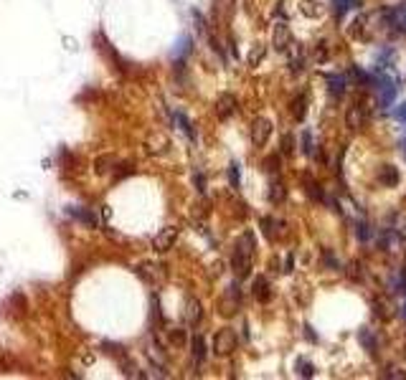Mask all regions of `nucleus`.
I'll use <instances>...</instances> for the list:
<instances>
[{
    "label": "nucleus",
    "instance_id": "nucleus-1",
    "mask_svg": "<svg viewBox=\"0 0 406 380\" xmlns=\"http://www.w3.org/2000/svg\"><path fill=\"white\" fill-rule=\"evenodd\" d=\"M252 253H254V236L244 234L236 241V248H234L231 256V269L239 279L241 276H249V272H252Z\"/></svg>",
    "mask_w": 406,
    "mask_h": 380
},
{
    "label": "nucleus",
    "instance_id": "nucleus-2",
    "mask_svg": "<svg viewBox=\"0 0 406 380\" xmlns=\"http://www.w3.org/2000/svg\"><path fill=\"white\" fill-rule=\"evenodd\" d=\"M239 347V337H236V332H234L231 327H224V330H219V332L213 335V353L216 355H231L234 350Z\"/></svg>",
    "mask_w": 406,
    "mask_h": 380
},
{
    "label": "nucleus",
    "instance_id": "nucleus-3",
    "mask_svg": "<svg viewBox=\"0 0 406 380\" xmlns=\"http://www.w3.org/2000/svg\"><path fill=\"white\" fill-rule=\"evenodd\" d=\"M178 236H180V228H178V226H165V228H163V231H160V234L153 239V248H155L158 253L170 251V248L175 246Z\"/></svg>",
    "mask_w": 406,
    "mask_h": 380
},
{
    "label": "nucleus",
    "instance_id": "nucleus-4",
    "mask_svg": "<svg viewBox=\"0 0 406 380\" xmlns=\"http://www.w3.org/2000/svg\"><path fill=\"white\" fill-rule=\"evenodd\" d=\"M67 213L72 216L74 220H79L81 226H87V228H100V216H97V211H94V208L72 206V208H67Z\"/></svg>",
    "mask_w": 406,
    "mask_h": 380
},
{
    "label": "nucleus",
    "instance_id": "nucleus-5",
    "mask_svg": "<svg viewBox=\"0 0 406 380\" xmlns=\"http://www.w3.org/2000/svg\"><path fill=\"white\" fill-rule=\"evenodd\" d=\"M269 134H272V122L259 117V120H254L252 125V145L254 147H264L266 140H269Z\"/></svg>",
    "mask_w": 406,
    "mask_h": 380
},
{
    "label": "nucleus",
    "instance_id": "nucleus-6",
    "mask_svg": "<svg viewBox=\"0 0 406 380\" xmlns=\"http://www.w3.org/2000/svg\"><path fill=\"white\" fill-rule=\"evenodd\" d=\"M122 165H125V162H122L120 157H114V155H102V157H97V160H94V170H97V175L117 173Z\"/></svg>",
    "mask_w": 406,
    "mask_h": 380
},
{
    "label": "nucleus",
    "instance_id": "nucleus-7",
    "mask_svg": "<svg viewBox=\"0 0 406 380\" xmlns=\"http://www.w3.org/2000/svg\"><path fill=\"white\" fill-rule=\"evenodd\" d=\"M239 107V101L234 94H221L219 99H216V114H219V120H229L234 112Z\"/></svg>",
    "mask_w": 406,
    "mask_h": 380
},
{
    "label": "nucleus",
    "instance_id": "nucleus-8",
    "mask_svg": "<svg viewBox=\"0 0 406 380\" xmlns=\"http://www.w3.org/2000/svg\"><path fill=\"white\" fill-rule=\"evenodd\" d=\"M183 320H186V325H191V327L201 325V320H203V307H201L198 300H188L186 302V309H183Z\"/></svg>",
    "mask_w": 406,
    "mask_h": 380
},
{
    "label": "nucleus",
    "instance_id": "nucleus-9",
    "mask_svg": "<svg viewBox=\"0 0 406 380\" xmlns=\"http://www.w3.org/2000/svg\"><path fill=\"white\" fill-rule=\"evenodd\" d=\"M386 20H388V26H393L396 31H406V3L404 6L391 8L386 13Z\"/></svg>",
    "mask_w": 406,
    "mask_h": 380
},
{
    "label": "nucleus",
    "instance_id": "nucleus-10",
    "mask_svg": "<svg viewBox=\"0 0 406 380\" xmlns=\"http://www.w3.org/2000/svg\"><path fill=\"white\" fill-rule=\"evenodd\" d=\"M191 358H194L196 365L206 360V340H203V335H194L191 337Z\"/></svg>",
    "mask_w": 406,
    "mask_h": 380
},
{
    "label": "nucleus",
    "instance_id": "nucleus-11",
    "mask_svg": "<svg viewBox=\"0 0 406 380\" xmlns=\"http://www.w3.org/2000/svg\"><path fill=\"white\" fill-rule=\"evenodd\" d=\"M252 294L259 302H266L269 297H272V287H269V281H266L264 276H257V279L252 281Z\"/></svg>",
    "mask_w": 406,
    "mask_h": 380
},
{
    "label": "nucleus",
    "instance_id": "nucleus-12",
    "mask_svg": "<svg viewBox=\"0 0 406 380\" xmlns=\"http://www.w3.org/2000/svg\"><path fill=\"white\" fill-rule=\"evenodd\" d=\"M325 81L330 84V94H333V97H340V94L346 92V87H348L346 73H327Z\"/></svg>",
    "mask_w": 406,
    "mask_h": 380
},
{
    "label": "nucleus",
    "instance_id": "nucleus-13",
    "mask_svg": "<svg viewBox=\"0 0 406 380\" xmlns=\"http://www.w3.org/2000/svg\"><path fill=\"white\" fill-rule=\"evenodd\" d=\"M269 203H274V206H280V203H285L287 198V188L282 181H272V185H269Z\"/></svg>",
    "mask_w": 406,
    "mask_h": 380
},
{
    "label": "nucleus",
    "instance_id": "nucleus-14",
    "mask_svg": "<svg viewBox=\"0 0 406 380\" xmlns=\"http://www.w3.org/2000/svg\"><path fill=\"white\" fill-rule=\"evenodd\" d=\"M290 112H292V117L297 122L305 120V112H307V99H305V94H297L292 99V104H290Z\"/></svg>",
    "mask_w": 406,
    "mask_h": 380
},
{
    "label": "nucleus",
    "instance_id": "nucleus-15",
    "mask_svg": "<svg viewBox=\"0 0 406 380\" xmlns=\"http://www.w3.org/2000/svg\"><path fill=\"white\" fill-rule=\"evenodd\" d=\"M274 46L280 48V51H285V48L290 46V31H287L285 23H280V26L274 28Z\"/></svg>",
    "mask_w": 406,
    "mask_h": 380
},
{
    "label": "nucleus",
    "instance_id": "nucleus-16",
    "mask_svg": "<svg viewBox=\"0 0 406 380\" xmlns=\"http://www.w3.org/2000/svg\"><path fill=\"white\" fill-rule=\"evenodd\" d=\"M173 120L178 122L180 132H186V134H188V140H194V142H196V129H194V125H191V120H188L186 114H183V112H175V114H173Z\"/></svg>",
    "mask_w": 406,
    "mask_h": 380
},
{
    "label": "nucleus",
    "instance_id": "nucleus-17",
    "mask_svg": "<svg viewBox=\"0 0 406 380\" xmlns=\"http://www.w3.org/2000/svg\"><path fill=\"white\" fill-rule=\"evenodd\" d=\"M264 56H266V46H264V43H254L252 51H249V56H247V64H249V66H259Z\"/></svg>",
    "mask_w": 406,
    "mask_h": 380
},
{
    "label": "nucleus",
    "instance_id": "nucleus-18",
    "mask_svg": "<svg viewBox=\"0 0 406 380\" xmlns=\"http://www.w3.org/2000/svg\"><path fill=\"white\" fill-rule=\"evenodd\" d=\"M379 178H381V183H386V185H396V183H399V170L393 165H381Z\"/></svg>",
    "mask_w": 406,
    "mask_h": 380
},
{
    "label": "nucleus",
    "instance_id": "nucleus-19",
    "mask_svg": "<svg viewBox=\"0 0 406 380\" xmlns=\"http://www.w3.org/2000/svg\"><path fill=\"white\" fill-rule=\"evenodd\" d=\"M165 332L170 345H183V342H186V330H183V327H168Z\"/></svg>",
    "mask_w": 406,
    "mask_h": 380
},
{
    "label": "nucleus",
    "instance_id": "nucleus-20",
    "mask_svg": "<svg viewBox=\"0 0 406 380\" xmlns=\"http://www.w3.org/2000/svg\"><path fill=\"white\" fill-rule=\"evenodd\" d=\"M277 226H280V220L269 218V216H266V218H262V231H264V236H266L269 241L277 239V231H274Z\"/></svg>",
    "mask_w": 406,
    "mask_h": 380
},
{
    "label": "nucleus",
    "instance_id": "nucleus-21",
    "mask_svg": "<svg viewBox=\"0 0 406 380\" xmlns=\"http://www.w3.org/2000/svg\"><path fill=\"white\" fill-rule=\"evenodd\" d=\"M305 190H307V195H310V198H313V200H325V195H323L320 185L313 181V178H310V175H307V178H305Z\"/></svg>",
    "mask_w": 406,
    "mask_h": 380
},
{
    "label": "nucleus",
    "instance_id": "nucleus-22",
    "mask_svg": "<svg viewBox=\"0 0 406 380\" xmlns=\"http://www.w3.org/2000/svg\"><path fill=\"white\" fill-rule=\"evenodd\" d=\"M360 6V0H335V10H338V18H343V13H348L351 8Z\"/></svg>",
    "mask_w": 406,
    "mask_h": 380
},
{
    "label": "nucleus",
    "instance_id": "nucleus-23",
    "mask_svg": "<svg viewBox=\"0 0 406 380\" xmlns=\"http://www.w3.org/2000/svg\"><path fill=\"white\" fill-rule=\"evenodd\" d=\"M280 165H282V157L280 155H269V157H266L264 160V170L266 173H280Z\"/></svg>",
    "mask_w": 406,
    "mask_h": 380
},
{
    "label": "nucleus",
    "instance_id": "nucleus-24",
    "mask_svg": "<svg viewBox=\"0 0 406 380\" xmlns=\"http://www.w3.org/2000/svg\"><path fill=\"white\" fill-rule=\"evenodd\" d=\"M158 267H150V264H145V267L137 269V274H140V279L145 281H155V276H158V272H155Z\"/></svg>",
    "mask_w": 406,
    "mask_h": 380
},
{
    "label": "nucleus",
    "instance_id": "nucleus-25",
    "mask_svg": "<svg viewBox=\"0 0 406 380\" xmlns=\"http://www.w3.org/2000/svg\"><path fill=\"white\" fill-rule=\"evenodd\" d=\"M229 181H231L234 188H239V162H231V165H229Z\"/></svg>",
    "mask_w": 406,
    "mask_h": 380
},
{
    "label": "nucleus",
    "instance_id": "nucleus-26",
    "mask_svg": "<svg viewBox=\"0 0 406 380\" xmlns=\"http://www.w3.org/2000/svg\"><path fill=\"white\" fill-rule=\"evenodd\" d=\"M194 185H196V190H198V193H206V178H203V173H201V170H196V173H194Z\"/></svg>",
    "mask_w": 406,
    "mask_h": 380
},
{
    "label": "nucleus",
    "instance_id": "nucleus-27",
    "mask_svg": "<svg viewBox=\"0 0 406 380\" xmlns=\"http://www.w3.org/2000/svg\"><path fill=\"white\" fill-rule=\"evenodd\" d=\"M302 153H305V155H313V134L307 132V129L302 132Z\"/></svg>",
    "mask_w": 406,
    "mask_h": 380
},
{
    "label": "nucleus",
    "instance_id": "nucleus-28",
    "mask_svg": "<svg viewBox=\"0 0 406 380\" xmlns=\"http://www.w3.org/2000/svg\"><path fill=\"white\" fill-rule=\"evenodd\" d=\"M297 373H300L302 378H310V375H313L315 370H313V365H310L307 360H297Z\"/></svg>",
    "mask_w": 406,
    "mask_h": 380
},
{
    "label": "nucleus",
    "instance_id": "nucleus-29",
    "mask_svg": "<svg viewBox=\"0 0 406 380\" xmlns=\"http://www.w3.org/2000/svg\"><path fill=\"white\" fill-rule=\"evenodd\" d=\"M360 342L371 347V353H373V350H376V340H373V335L368 332V330H366V332H360Z\"/></svg>",
    "mask_w": 406,
    "mask_h": 380
},
{
    "label": "nucleus",
    "instance_id": "nucleus-30",
    "mask_svg": "<svg viewBox=\"0 0 406 380\" xmlns=\"http://www.w3.org/2000/svg\"><path fill=\"white\" fill-rule=\"evenodd\" d=\"M282 153H292V134H285V140H282Z\"/></svg>",
    "mask_w": 406,
    "mask_h": 380
},
{
    "label": "nucleus",
    "instance_id": "nucleus-31",
    "mask_svg": "<svg viewBox=\"0 0 406 380\" xmlns=\"http://www.w3.org/2000/svg\"><path fill=\"white\" fill-rule=\"evenodd\" d=\"M396 120L404 122V125H406V101H404V104H401L399 109H396Z\"/></svg>",
    "mask_w": 406,
    "mask_h": 380
},
{
    "label": "nucleus",
    "instance_id": "nucleus-32",
    "mask_svg": "<svg viewBox=\"0 0 406 380\" xmlns=\"http://www.w3.org/2000/svg\"><path fill=\"white\" fill-rule=\"evenodd\" d=\"M401 153L406 155V140H401Z\"/></svg>",
    "mask_w": 406,
    "mask_h": 380
},
{
    "label": "nucleus",
    "instance_id": "nucleus-33",
    "mask_svg": "<svg viewBox=\"0 0 406 380\" xmlns=\"http://www.w3.org/2000/svg\"><path fill=\"white\" fill-rule=\"evenodd\" d=\"M404 317H406V302H404Z\"/></svg>",
    "mask_w": 406,
    "mask_h": 380
}]
</instances>
